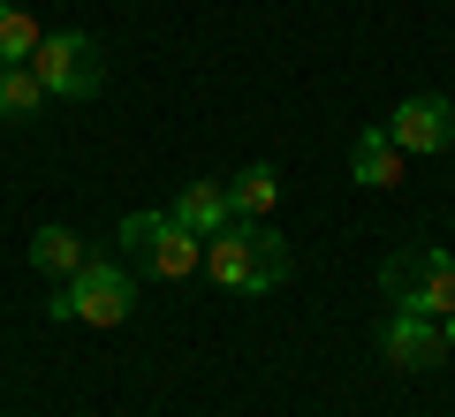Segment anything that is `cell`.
<instances>
[{
	"label": "cell",
	"instance_id": "6da1fadb",
	"mask_svg": "<svg viewBox=\"0 0 455 417\" xmlns=\"http://www.w3.org/2000/svg\"><path fill=\"white\" fill-rule=\"evenodd\" d=\"M205 273L228 296H274V289H289L296 258L266 221H228L220 236H205Z\"/></svg>",
	"mask_w": 455,
	"mask_h": 417
},
{
	"label": "cell",
	"instance_id": "7a4b0ae2",
	"mask_svg": "<svg viewBox=\"0 0 455 417\" xmlns=\"http://www.w3.org/2000/svg\"><path fill=\"white\" fill-rule=\"evenodd\" d=\"M130 311H137L130 258H99V251L61 281V296H46V319L53 326H122Z\"/></svg>",
	"mask_w": 455,
	"mask_h": 417
},
{
	"label": "cell",
	"instance_id": "3957f363",
	"mask_svg": "<svg viewBox=\"0 0 455 417\" xmlns=\"http://www.w3.org/2000/svg\"><path fill=\"white\" fill-rule=\"evenodd\" d=\"M379 289L395 296L403 311H425V319H448L455 311V251L440 243H410L379 266Z\"/></svg>",
	"mask_w": 455,
	"mask_h": 417
},
{
	"label": "cell",
	"instance_id": "277c9868",
	"mask_svg": "<svg viewBox=\"0 0 455 417\" xmlns=\"http://www.w3.org/2000/svg\"><path fill=\"white\" fill-rule=\"evenodd\" d=\"M122 251H130V266H145V273H160V281H190L197 266H205V243L190 236V228L175 221V213H130L122 221Z\"/></svg>",
	"mask_w": 455,
	"mask_h": 417
},
{
	"label": "cell",
	"instance_id": "5b68a950",
	"mask_svg": "<svg viewBox=\"0 0 455 417\" xmlns=\"http://www.w3.org/2000/svg\"><path fill=\"white\" fill-rule=\"evenodd\" d=\"M31 76L46 84V99H99L107 53H99V38H84V31H46L38 53H31Z\"/></svg>",
	"mask_w": 455,
	"mask_h": 417
},
{
	"label": "cell",
	"instance_id": "8992f818",
	"mask_svg": "<svg viewBox=\"0 0 455 417\" xmlns=\"http://www.w3.org/2000/svg\"><path fill=\"white\" fill-rule=\"evenodd\" d=\"M379 129H387L410 160H425V152H448V145H455V99H440V92H410Z\"/></svg>",
	"mask_w": 455,
	"mask_h": 417
},
{
	"label": "cell",
	"instance_id": "52a82bcc",
	"mask_svg": "<svg viewBox=\"0 0 455 417\" xmlns=\"http://www.w3.org/2000/svg\"><path fill=\"white\" fill-rule=\"evenodd\" d=\"M379 349H387L395 372H433L448 365V334H440V319H425V311H387V326H379Z\"/></svg>",
	"mask_w": 455,
	"mask_h": 417
},
{
	"label": "cell",
	"instance_id": "ba28073f",
	"mask_svg": "<svg viewBox=\"0 0 455 417\" xmlns=\"http://www.w3.org/2000/svg\"><path fill=\"white\" fill-rule=\"evenodd\" d=\"M403 167H410V152L395 145L379 122L349 137V182H364V190H395V182H403Z\"/></svg>",
	"mask_w": 455,
	"mask_h": 417
},
{
	"label": "cell",
	"instance_id": "9c48e42d",
	"mask_svg": "<svg viewBox=\"0 0 455 417\" xmlns=\"http://www.w3.org/2000/svg\"><path fill=\"white\" fill-rule=\"evenodd\" d=\"M167 213H175V221L190 228L197 243H205V236H220V228L235 221V205H228V182H182V190H175V205H167Z\"/></svg>",
	"mask_w": 455,
	"mask_h": 417
},
{
	"label": "cell",
	"instance_id": "30bf717a",
	"mask_svg": "<svg viewBox=\"0 0 455 417\" xmlns=\"http://www.w3.org/2000/svg\"><path fill=\"white\" fill-rule=\"evenodd\" d=\"M228 205H235V221H266L281 205V175L266 160H251L243 175H228Z\"/></svg>",
	"mask_w": 455,
	"mask_h": 417
},
{
	"label": "cell",
	"instance_id": "8fae6325",
	"mask_svg": "<svg viewBox=\"0 0 455 417\" xmlns=\"http://www.w3.org/2000/svg\"><path fill=\"white\" fill-rule=\"evenodd\" d=\"M84 258H92V251H84L76 228H38V236H31V266H38V273H53V281H68Z\"/></svg>",
	"mask_w": 455,
	"mask_h": 417
},
{
	"label": "cell",
	"instance_id": "7c38bea8",
	"mask_svg": "<svg viewBox=\"0 0 455 417\" xmlns=\"http://www.w3.org/2000/svg\"><path fill=\"white\" fill-rule=\"evenodd\" d=\"M46 107V84L31 76V61H0V122H31Z\"/></svg>",
	"mask_w": 455,
	"mask_h": 417
},
{
	"label": "cell",
	"instance_id": "4fadbf2b",
	"mask_svg": "<svg viewBox=\"0 0 455 417\" xmlns=\"http://www.w3.org/2000/svg\"><path fill=\"white\" fill-rule=\"evenodd\" d=\"M38 38H46V31H38V16H31V8L0 0V61H31V53H38Z\"/></svg>",
	"mask_w": 455,
	"mask_h": 417
},
{
	"label": "cell",
	"instance_id": "5bb4252c",
	"mask_svg": "<svg viewBox=\"0 0 455 417\" xmlns=\"http://www.w3.org/2000/svg\"><path fill=\"white\" fill-rule=\"evenodd\" d=\"M440 334H448V357H455V311H448V319H440Z\"/></svg>",
	"mask_w": 455,
	"mask_h": 417
}]
</instances>
